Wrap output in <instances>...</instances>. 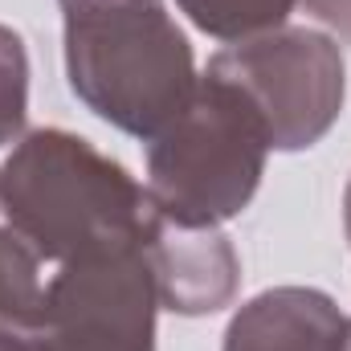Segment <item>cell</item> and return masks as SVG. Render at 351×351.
Returning <instances> with one entry per match:
<instances>
[{"instance_id":"3","label":"cell","mask_w":351,"mask_h":351,"mask_svg":"<svg viewBox=\"0 0 351 351\" xmlns=\"http://www.w3.org/2000/svg\"><path fill=\"white\" fill-rule=\"evenodd\" d=\"M265 156L269 139L254 106L204 70L192 102L147 139V196L172 225L221 229L258 196Z\"/></svg>"},{"instance_id":"9","label":"cell","mask_w":351,"mask_h":351,"mask_svg":"<svg viewBox=\"0 0 351 351\" xmlns=\"http://www.w3.org/2000/svg\"><path fill=\"white\" fill-rule=\"evenodd\" d=\"M29 119V49L16 29L0 25V160L25 135Z\"/></svg>"},{"instance_id":"7","label":"cell","mask_w":351,"mask_h":351,"mask_svg":"<svg viewBox=\"0 0 351 351\" xmlns=\"http://www.w3.org/2000/svg\"><path fill=\"white\" fill-rule=\"evenodd\" d=\"M348 315L327 290L274 286L237 306L225 327V351H339Z\"/></svg>"},{"instance_id":"13","label":"cell","mask_w":351,"mask_h":351,"mask_svg":"<svg viewBox=\"0 0 351 351\" xmlns=\"http://www.w3.org/2000/svg\"><path fill=\"white\" fill-rule=\"evenodd\" d=\"M339 351H351V319L343 323V339H339Z\"/></svg>"},{"instance_id":"10","label":"cell","mask_w":351,"mask_h":351,"mask_svg":"<svg viewBox=\"0 0 351 351\" xmlns=\"http://www.w3.org/2000/svg\"><path fill=\"white\" fill-rule=\"evenodd\" d=\"M41 258L0 221V315H25L37 306L45 278Z\"/></svg>"},{"instance_id":"1","label":"cell","mask_w":351,"mask_h":351,"mask_svg":"<svg viewBox=\"0 0 351 351\" xmlns=\"http://www.w3.org/2000/svg\"><path fill=\"white\" fill-rule=\"evenodd\" d=\"M0 221L41 262L66 265L147 245L160 213L147 184L90 139L37 127L0 160Z\"/></svg>"},{"instance_id":"12","label":"cell","mask_w":351,"mask_h":351,"mask_svg":"<svg viewBox=\"0 0 351 351\" xmlns=\"http://www.w3.org/2000/svg\"><path fill=\"white\" fill-rule=\"evenodd\" d=\"M343 229H348V241H351V184L343 192Z\"/></svg>"},{"instance_id":"11","label":"cell","mask_w":351,"mask_h":351,"mask_svg":"<svg viewBox=\"0 0 351 351\" xmlns=\"http://www.w3.org/2000/svg\"><path fill=\"white\" fill-rule=\"evenodd\" d=\"M298 8L319 25H327L335 41L351 45V0H298Z\"/></svg>"},{"instance_id":"8","label":"cell","mask_w":351,"mask_h":351,"mask_svg":"<svg viewBox=\"0 0 351 351\" xmlns=\"http://www.w3.org/2000/svg\"><path fill=\"white\" fill-rule=\"evenodd\" d=\"M176 4L204 37L225 45H241L274 29H286L290 12L298 8V0H176Z\"/></svg>"},{"instance_id":"6","label":"cell","mask_w":351,"mask_h":351,"mask_svg":"<svg viewBox=\"0 0 351 351\" xmlns=\"http://www.w3.org/2000/svg\"><path fill=\"white\" fill-rule=\"evenodd\" d=\"M147 262L160 306L188 319L229 306L241 286V262L221 229H184L160 217L147 237Z\"/></svg>"},{"instance_id":"4","label":"cell","mask_w":351,"mask_h":351,"mask_svg":"<svg viewBox=\"0 0 351 351\" xmlns=\"http://www.w3.org/2000/svg\"><path fill=\"white\" fill-rule=\"evenodd\" d=\"M147 245L58 265L33 311L0 315V351H156Z\"/></svg>"},{"instance_id":"5","label":"cell","mask_w":351,"mask_h":351,"mask_svg":"<svg viewBox=\"0 0 351 351\" xmlns=\"http://www.w3.org/2000/svg\"><path fill=\"white\" fill-rule=\"evenodd\" d=\"M208 74L241 90L262 119L269 152L315 147L343 114L348 66L331 33L274 29L208 58Z\"/></svg>"},{"instance_id":"2","label":"cell","mask_w":351,"mask_h":351,"mask_svg":"<svg viewBox=\"0 0 351 351\" xmlns=\"http://www.w3.org/2000/svg\"><path fill=\"white\" fill-rule=\"evenodd\" d=\"M66 78L123 135L156 139L196 94V58L164 0H58Z\"/></svg>"}]
</instances>
